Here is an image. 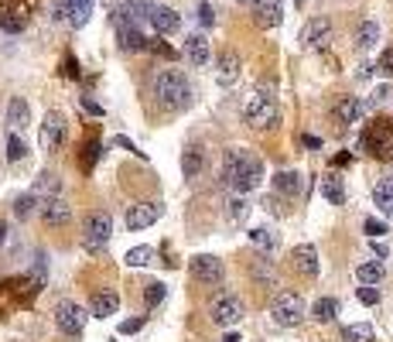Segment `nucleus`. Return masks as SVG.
I'll list each match as a JSON object with an SVG mask.
<instances>
[{"label":"nucleus","instance_id":"37","mask_svg":"<svg viewBox=\"0 0 393 342\" xmlns=\"http://www.w3.org/2000/svg\"><path fill=\"white\" fill-rule=\"evenodd\" d=\"M151 256H154L151 247H134V250H127L123 260H127L130 267H144V264H151Z\"/></svg>","mask_w":393,"mask_h":342},{"label":"nucleus","instance_id":"35","mask_svg":"<svg viewBox=\"0 0 393 342\" xmlns=\"http://www.w3.org/2000/svg\"><path fill=\"white\" fill-rule=\"evenodd\" d=\"M38 202H41V199H38L34 192H24V195H17V199H14V216H17V219H28Z\"/></svg>","mask_w":393,"mask_h":342},{"label":"nucleus","instance_id":"51","mask_svg":"<svg viewBox=\"0 0 393 342\" xmlns=\"http://www.w3.org/2000/svg\"><path fill=\"white\" fill-rule=\"evenodd\" d=\"M305 144H308V147H315V151L322 147V140H318V137H311V134H305Z\"/></svg>","mask_w":393,"mask_h":342},{"label":"nucleus","instance_id":"2","mask_svg":"<svg viewBox=\"0 0 393 342\" xmlns=\"http://www.w3.org/2000/svg\"><path fill=\"white\" fill-rule=\"evenodd\" d=\"M154 100L164 110H185L192 103V83L185 79V72L178 68H164L154 76Z\"/></svg>","mask_w":393,"mask_h":342},{"label":"nucleus","instance_id":"24","mask_svg":"<svg viewBox=\"0 0 393 342\" xmlns=\"http://www.w3.org/2000/svg\"><path fill=\"white\" fill-rule=\"evenodd\" d=\"M120 45L127 51H140V48H147V38L140 34L137 24H127V21H123V24H120Z\"/></svg>","mask_w":393,"mask_h":342},{"label":"nucleus","instance_id":"7","mask_svg":"<svg viewBox=\"0 0 393 342\" xmlns=\"http://www.w3.org/2000/svg\"><path fill=\"white\" fill-rule=\"evenodd\" d=\"M85 308L83 305H75V301H58L55 305V325L66 332V336H79L85 328Z\"/></svg>","mask_w":393,"mask_h":342},{"label":"nucleus","instance_id":"45","mask_svg":"<svg viewBox=\"0 0 393 342\" xmlns=\"http://www.w3.org/2000/svg\"><path fill=\"white\" fill-rule=\"evenodd\" d=\"M390 96H393V86H379V89L373 93V100L366 103V110H370V106H379V103H387Z\"/></svg>","mask_w":393,"mask_h":342},{"label":"nucleus","instance_id":"48","mask_svg":"<svg viewBox=\"0 0 393 342\" xmlns=\"http://www.w3.org/2000/svg\"><path fill=\"white\" fill-rule=\"evenodd\" d=\"M62 76H66V79H79V62H75L72 55L62 62Z\"/></svg>","mask_w":393,"mask_h":342},{"label":"nucleus","instance_id":"46","mask_svg":"<svg viewBox=\"0 0 393 342\" xmlns=\"http://www.w3.org/2000/svg\"><path fill=\"white\" fill-rule=\"evenodd\" d=\"M144 328V318H127V322H120V336H134Z\"/></svg>","mask_w":393,"mask_h":342},{"label":"nucleus","instance_id":"28","mask_svg":"<svg viewBox=\"0 0 393 342\" xmlns=\"http://www.w3.org/2000/svg\"><path fill=\"white\" fill-rule=\"evenodd\" d=\"M250 243H253L260 254H273L277 250V233L267 229V226H256V229H250Z\"/></svg>","mask_w":393,"mask_h":342},{"label":"nucleus","instance_id":"17","mask_svg":"<svg viewBox=\"0 0 393 342\" xmlns=\"http://www.w3.org/2000/svg\"><path fill=\"white\" fill-rule=\"evenodd\" d=\"M182 51H185V58L195 68H205V66H209V58H212L205 34H188V38H185V48H182Z\"/></svg>","mask_w":393,"mask_h":342},{"label":"nucleus","instance_id":"36","mask_svg":"<svg viewBox=\"0 0 393 342\" xmlns=\"http://www.w3.org/2000/svg\"><path fill=\"white\" fill-rule=\"evenodd\" d=\"M28 157V144H24V137L17 134H11V140H7V161H24Z\"/></svg>","mask_w":393,"mask_h":342},{"label":"nucleus","instance_id":"44","mask_svg":"<svg viewBox=\"0 0 393 342\" xmlns=\"http://www.w3.org/2000/svg\"><path fill=\"white\" fill-rule=\"evenodd\" d=\"M362 229H366V237H370V239H379L383 233H387V222H383V219H366V222H362Z\"/></svg>","mask_w":393,"mask_h":342},{"label":"nucleus","instance_id":"41","mask_svg":"<svg viewBox=\"0 0 393 342\" xmlns=\"http://www.w3.org/2000/svg\"><path fill=\"white\" fill-rule=\"evenodd\" d=\"M103 154V144L100 140H89L85 144V154H83V165H85V171H93V165H96V157Z\"/></svg>","mask_w":393,"mask_h":342},{"label":"nucleus","instance_id":"8","mask_svg":"<svg viewBox=\"0 0 393 342\" xmlns=\"http://www.w3.org/2000/svg\"><path fill=\"white\" fill-rule=\"evenodd\" d=\"M188 271H192V277L195 281H202V284H219L222 277H226V267H222L219 256L212 254H199L188 260Z\"/></svg>","mask_w":393,"mask_h":342},{"label":"nucleus","instance_id":"26","mask_svg":"<svg viewBox=\"0 0 393 342\" xmlns=\"http://www.w3.org/2000/svg\"><path fill=\"white\" fill-rule=\"evenodd\" d=\"M305 185V178L298 175V171H281V175H273V188L281 192V195H298Z\"/></svg>","mask_w":393,"mask_h":342},{"label":"nucleus","instance_id":"49","mask_svg":"<svg viewBox=\"0 0 393 342\" xmlns=\"http://www.w3.org/2000/svg\"><path fill=\"white\" fill-rule=\"evenodd\" d=\"M83 106H85V110H89V113H93V117H103V106H100V103H93V100H83Z\"/></svg>","mask_w":393,"mask_h":342},{"label":"nucleus","instance_id":"6","mask_svg":"<svg viewBox=\"0 0 393 342\" xmlns=\"http://www.w3.org/2000/svg\"><path fill=\"white\" fill-rule=\"evenodd\" d=\"M362 147L373 157H390L393 154V120H373L362 130Z\"/></svg>","mask_w":393,"mask_h":342},{"label":"nucleus","instance_id":"27","mask_svg":"<svg viewBox=\"0 0 393 342\" xmlns=\"http://www.w3.org/2000/svg\"><path fill=\"white\" fill-rule=\"evenodd\" d=\"M356 277L362 284H379L387 277V267H383V260H366V264L356 267Z\"/></svg>","mask_w":393,"mask_h":342},{"label":"nucleus","instance_id":"30","mask_svg":"<svg viewBox=\"0 0 393 342\" xmlns=\"http://www.w3.org/2000/svg\"><path fill=\"white\" fill-rule=\"evenodd\" d=\"M335 315H339V301H335V298H318L315 308H311V318H315V322H332Z\"/></svg>","mask_w":393,"mask_h":342},{"label":"nucleus","instance_id":"34","mask_svg":"<svg viewBox=\"0 0 393 342\" xmlns=\"http://www.w3.org/2000/svg\"><path fill=\"white\" fill-rule=\"evenodd\" d=\"M164 294H168V284H164V281H151V284H144V305L157 308L161 301H164Z\"/></svg>","mask_w":393,"mask_h":342},{"label":"nucleus","instance_id":"4","mask_svg":"<svg viewBox=\"0 0 393 342\" xmlns=\"http://www.w3.org/2000/svg\"><path fill=\"white\" fill-rule=\"evenodd\" d=\"M243 117L250 127H273L277 123V106H273V96L271 93H263V89H256L246 96L243 103Z\"/></svg>","mask_w":393,"mask_h":342},{"label":"nucleus","instance_id":"32","mask_svg":"<svg viewBox=\"0 0 393 342\" xmlns=\"http://www.w3.org/2000/svg\"><path fill=\"white\" fill-rule=\"evenodd\" d=\"M24 24H28V17L21 14V11H7V7L0 11V28H4L7 34H21L24 31Z\"/></svg>","mask_w":393,"mask_h":342},{"label":"nucleus","instance_id":"13","mask_svg":"<svg viewBox=\"0 0 393 342\" xmlns=\"http://www.w3.org/2000/svg\"><path fill=\"white\" fill-rule=\"evenodd\" d=\"M41 219L48 222V226H66V222L72 219V205H68V199H62V195L41 199Z\"/></svg>","mask_w":393,"mask_h":342},{"label":"nucleus","instance_id":"3","mask_svg":"<svg viewBox=\"0 0 393 342\" xmlns=\"http://www.w3.org/2000/svg\"><path fill=\"white\" fill-rule=\"evenodd\" d=\"M113 237V216L110 212H89L83 222V247L89 254H100Z\"/></svg>","mask_w":393,"mask_h":342},{"label":"nucleus","instance_id":"20","mask_svg":"<svg viewBox=\"0 0 393 342\" xmlns=\"http://www.w3.org/2000/svg\"><path fill=\"white\" fill-rule=\"evenodd\" d=\"M31 123V106H28V100L24 96H11V103H7V127L11 130H24Z\"/></svg>","mask_w":393,"mask_h":342},{"label":"nucleus","instance_id":"18","mask_svg":"<svg viewBox=\"0 0 393 342\" xmlns=\"http://www.w3.org/2000/svg\"><path fill=\"white\" fill-rule=\"evenodd\" d=\"M93 4L96 0H62V14L72 28H85L89 17H93Z\"/></svg>","mask_w":393,"mask_h":342},{"label":"nucleus","instance_id":"5","mask_svg":"<svg viewBox=\"0 0 393 342\" xmlns=\"http://www.w3.org/2000/svg\"><path fill=\"white\" fill-rule=\"evenodd\" d=\"M271 315H273V322L281 325V328H294V325H301V318H305V301H301V294H294V291H281V294L273 298Z\"/></svg>","mask_w":393,"mask_h":342},{"label":"nucleus","instance_id":"43","mask_svg":"<svg viewBox=\"0 0 393 342\" xmlns=\"http://www.w3.org/2000/svg\"><path fill=\"white\" fill-rule=\"evenodd\" d=\"M199 21H202V28H212V24H216V7H212L209 0L199 4Z\"/></svg>","mask_w":393,"mask_h":342},{"label":"nucleus","instance_id":"19","mask_svg":"<svg viewBox=\"0 0 393 342\" xmlns=\"http://www.w3.org/2000/svg\"><path fill=\"white\" fill-rule=\"evenodd\" d=\"M290 260H294V271L305 274V277H315V274H318V250H315L311 243H301V247H294Z\"/></svg>","mask_w":393,"mask_h":342},{"label":"nucleus","instance_id":"9","mask_svg":"<svg viewBox=\"0 0 393 342\" xmlns=\"http://www.w3.org/2000/svg\"><path fill=\"white\" fill-rule=\"evenodd\" d=\"M62 140H66V117H62V113H45V120H41V134H38L41 151H58Z\"/></svg>","mask_w":393,"mask_h":342},{"label":"nucleus","instance_id":"16","mask_svg":"<svg viewBox=\"0 0 393 342\" xmlns=\"http://www.w3.org/2000/svg\"><path fill=\"white\" fill-rule=\"evenodd\" d=\"M239 72H243V62H239L236 51H222L219 62H216V83L219 86H236Z\"/></svg>","mask_w":393,"mask_h":342},{"label":"nucleus","instance_id":"52","mask_svg":"<svg viewBox=\"0 0 393 342\" xmlns=\"http://www.w3.org/2000/svg\"><path fill=\"white\" fill-rule=\"evenodd\" d=\"M4 239H7V222L0 219V247H4Z\"/></svg>","mask_w":393,"mask_h":342},{"label":"nucleus","instance_id":"11","mask_svg":"<svg viewBox=\"0 0 393 342\" xmlns=\"http://www.w3.org/2000/svg\"><path fill=\"white\" fill-rule=\"evenodd\" d=\"M161 212H164V205L161 202H137L127 209V229H147L154 222L161 219Z\"/></svg>","mask_w":393,"mask_h":342},{"label":"nucleus","instance_id":"55","mask_svg":"<svg viewBox=\"0 0 393 342\" xmlns=\"http://www.w3.org/2000/svg\"><path fill=\"white\" fill-rule=\"evenodd\" d=\"M294 4H298V7H301V4H305V0H294Z\"/></svg>","mask_w":393,"mask_h":342},{"label":"nucleus","instance_id":"15","mask_svg":"<svg viewBox=\"0 0 393 342\" xmlns=\"http://www.w3.org/2000/svg\"><path fill=\"white\" fill-rule=\"evenodd\" d=\"M253 21L260 28H277V24L284 21V0H256Z\"/></svg>","mask_w":393,"mask_h":342},{"label":"nucleus","instance_id":"31","mask_svg":"<svg viewBox=\"0 0 393 342\" xmlns=\"http://www.w3.org/2000/svg\"><path fill=\"white\" fill-rule=\"evenodd\" d=\"M38 199H48V195H58V175H51V171H41L38 175V182L31 188Z\"/></svg>","mask_w":393,"mask_h":342},{"label":"nucleus","instance_id":"10","mask_svg":"<svg viewBox=\"0 0 393 342\" xmlns=\"http://www.w3.org/2000/svg\"><path fill=\"white\" fill-rule=\"evenodd\" d=\"M243 318V301L236 294H222L212 301V322L222 325V328H233V325Z\"/></svg>","mask_w":393,"mask_h":342},{"label":"nucleus","instance_id":"50","mask_svg":"<svg viewBox=\"0 0 393 342\" xmlns=\"http://www.w3.org/2000/svg\"><path fill=\"white\" fill-rule=\"evenodd\" d=\"M373 254L379 256V260H387V254H390V250H387V243H376V239H373Z\"/></svg>","mask_w":393,"mask_h":342},{"label":"nucleus","instance_id":"21","mask_svg":"<svg viewBox=\"0 0 393 342\" xmlns=\"http://www.w3.org/2000/svg\"><path fill=\"white\" fill-rule=\"evenodd\" d=\"M373 202L387 219H393V178H379V182H376L373 185Z\"/></svg>","mask_w":393,"mask_h":342},{"label":"nucleus","instance_id":"23","mask_svg":"<svg viewBox=\"0 0 393 342\" xmlns=\"http://www.w3.org/2000/svg\"><path fill=\"white\" fill-rule=\"evenodd\" d=\"M120 308V294L117 291H96L93 294V315L96 318H110V315H117Z\"/></svg>","mask_w":393,"mask_h":342},{"label":"nucleus","instance_id":"29","mask_svg":"<svg viewBox=\"0 0 393 342\" xmlns=\"http://www.w3.org/2000/svg\"><path fill=\"white\" fill-rule=\"evenodd\" d=\"M202 161H205L202 147H199V144H192V147L182 154V171H185V178H195V175L202 171Z\"/></svg>","mask_w":393,"mask_h":342},{"label":"nucleus","instance_id":"47","mask_svg":"<svg viewBox=\"0 0 393 342\" xmlns=\"http://www.w3.org/2000/svg\"><path fill=\"white\" fill-rule=\"evenodd\" d=\"M113 144H120V147H127V151H130V154H137V157H147V154L140 151V147H137V144H134V140H130V137H123V134H120V137H113Z\"/></svg>","mask_w":393,"mask_h":342},{"label":"nucleus","instance_id":"42","mask_svg":"<svg viewBox=\"0 0 393 342\" xmlns=\"http://www.w3.org/2000/svg\"><path fill=\"white\" fill-rule=\"evenodd\" d=\"M359 294V301H362V305H379V288H376V284H362V288L356 291Z\"/></svg>","mask_w":393,"mask_h":342},{"label":"nucleus","instance_id":"25","mask_svg":"<svg viewBox=\"0 0 393 342\" xmlns=\"http://www.w3.org/2000/svg\"><path fill=\"white\" fill-rule=\"evenodd\" d=\"M322 195L328 199V205H345V185L339 175H325L322 178Z\"/></svg>","mask_w":393,"mask_h":342},{"label":"nucleus","instance_id":"38","mask_svg":"<svg viewBox=\"0 0 393 342\" xmlns=\"http://www.w3.org/2000/svg\"><path fill=\"white\" fill-rule=\"evenodd\" d=\"M376 72H379L383 79H393V45H387L383 55L376 58Z\"/></svg>","mask_w":393,"mask_h":342},{"label":"nucleus","instance_id":"40","mask_svg":"<svg viewBox=\"0 0 393 342\" xmlns=\"http://www.w3.org/2000/svg\"><path fill=\"white\" fill-rule=\"evenodd\" d=\"M246 216H250V202L239 195V199L229 202V219H233V222H246Z\"/></svg>","mask_w":393,"mask_h":342},{"label":"nucleus","instance_id":"53","mask_svg":"<svg viewBox=\"0 0 393 342\" xmlns=\"http://www.w3.org/2000/svg\"><path fill=\"white\" fill-rule=\"evenodd\" d=\"M222 342H243V339H239L236 332H229V336H226V339H222Z\"/></svg>","mask_w":393,"mask_h":342},{"label":"nucleus","instance_id":"12","mask_svg":"<svg viewBox=\"0 0 393 342\" xmlns=\"http://www.w3.org/2000/svg\"><path fill=\"white\" fill-rule=\"evenodd\" d=\"M328 41H332V24H328V17H311L305 24V31H301V45L311 51H318V48H328Z\"/></svg>","mask_w":393,"mask_h":342},{"label":"nucleus","instance_id":"1","mask_svg":"<svg viewBox=\"0 0 393 342\" xmlns=\"http://www.w3.org/2000/svg\"><path fill=\"white\" fill-rule=\"evenodd\" d=\"M222 178L236 195H246L263 182V165L246 147H229L226 157H222Z\"/></svg>","mask_w":393,"mask_h":342},{"label":"nucleus","instance_id":"54","mask_svg":"<svg viewBox=\"0 0 393 342\" xmlns=\"http://www.w3.org/2000/svg\"><path fill=\"white\" fill-rule=\"evenodd\" d=\"M239 4H250V7H253V4H256V0H239Z\"/></svg>","mask_w":393,"mask_h":342},{"label":"nucleus","instance_id":"14","mask_svg":"<svg viewBox=\"0 0 393 342\" xmlns=\"http://www.w3.org/2000/svg\"><path fill=\"white\" fill-rule=\"evenodd\" d=\"M362 113H366V103L356 100V96H342V100L332 106V117H335L339 127H352V123H359Z\"/></svg>","mask_w":393,"mask_h":342},{"label":"nucleus","instance_id":"39","mask_svg":"<svg viewBox=\"0 0 393 342\" xmlns=\"http://www.w3.org/2000/svg\"><path fill=\"white\" fill-rule=\"evenodd\" d=\"M45 267H48V260L38 254L34 256V267H31V291H41V284H45Z\"/></svg>","mask_w":393,"mask_h":342},{"label":"nucleus","instance_id":"22","mask_svg":"<svg viewBox=\"0 0 393 342\" xmlns=\"http://www.w3.org/2000/svg\"><path fill=\"white\" fill-rule=\"evenodd\" d=\"M376 41H379V24H376L373 17H362L356 28V48L370 51V48H376Z\"/></svg>","mask_w":393,"mask_h":342},{"label":"nucleus","instance_id":"33","mask_svg":"<svg viewBox=\"0 0 393 342\" xmlns=\"http://www.w3.org/2000/svg\"><path fill=\"white\" fill-rule=\"evenodd\" d=\"M342 339L345 342H373V325H366V322L345 325V328H342Z\"/></svg>","mask_w":393,"mask_h":342}]
</instances>
